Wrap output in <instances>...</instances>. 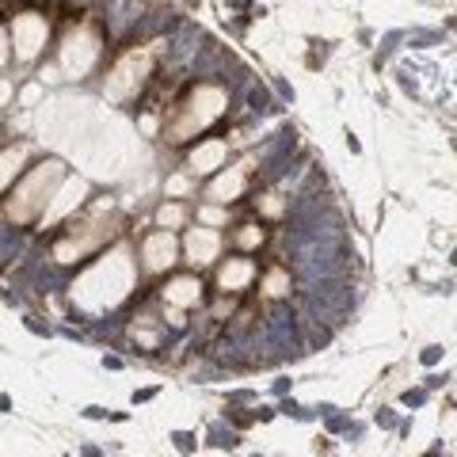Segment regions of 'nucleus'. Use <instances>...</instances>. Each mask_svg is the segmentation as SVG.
Returning <instances> with one entry per match:
<instances>
[{
    "mask_svg": "<svg viewBox=\"0 0 457 457\" xmlns=\"http://www.w3.org/2000/svg\"><path fill=\"white\" fill-rule=\"evenodd\" d=\"M4 62H8V35L0 31V65H4Z\"/></svg>",
    "mask_w": 457,
    "mask_h": 457,
    "instance_id": "5701e85b",
    "label": "nucleus"
},
{
    "mask_svg": "<svg viewBox=\"0 0 457 457\" xmlns=\"http://www.w3.org/2000/svg\"><path fill=\"white\" fill-rule=\"evenodd\" d=\"M218 282H221V290H245V286L252 282V263L248 260H228L221 267Z\"/></svg>",
    "mask_w": 457,
    "mask_h": 457,
    "instance_id": "9b49d317",
    "label": "nucleus"
},
{
    "mask_svg": "<svg viewBox=\"0 0 457 457\" xmlns=\"http://www.w3.org/2000/svg\"><path fill=\"white\" fill-rule=\"evenodd\" d=\"M156 218H161L164 228H176V225L183 221V210H179V206H164L161 213H156Z\"/></svg>",
    "mask_w": 457,
    "mask_h": 457,
    "instance_id": "f3484780",
    "label": "nucleus"
},
{
    "mask_svg": "<svg viewBox=\"0 0 457 457\" xmlns=\"http://www.w3.org/2000/svg\"><path fill=\"white\" fill-rule=\"evenodd\" d=\"M240 191H245V171L233 168V171H225L221 179H213L210 198H213V203H228V198H237Z\"/></svg>",
    "mask_w": 457,
    "mask_h": 457,
    "instance_id": "f8f14e48",
    "label": "nucleus"
},
{
    "mask_svg": "<svg viewBox=\"0 0 457 457\" xmlns=\"http://www.w3.org/2000/svg\"><path fill=\"white\" fill-rule=\"evenodd\" d=\"M96 54H99V42L92 31H73L65 38V46H62V69L69 77H84L92 69L96 62Z\"/></svg>",
    "mask_w": 457,
    "mask_h": 457,
    "instance_id": "39448f33",
    "label": "nucleus"
},
{
    "mask_svg": "<svg viewBox=\"0 0 457 457\" xmlns=\"http://www.w3.org/2000/svg\"><path fill=\"white\" fill-rule=\"evenodd\" d=\"M57 179H62V164L50 161V164L35 168L31 176L23 179V187L16 191V198L8 203V218L12 221H31V218H38V213L46 210V203H50Z\"/></svg>",
    "mask_w": 457,
    "mask_h": 457,
    "instance_id": "f03ea898",
    "label": "nucleus"
},
{
    "mask_svg": "<svg viewBox=\"0 0 457 457\" xmlns=\"http://www.w3.org/2000/svg\"><path fill=\"white\" fill-rule=\"evenodd\" d=\"M203 221H206V225H221V221H225V210L206 206V210H203Z\"/></svg>",
    "mask_w": 457,
    "mask_h": 457,
    "instance_id": "6ab92c4d",
    "label": "nucleus"
},
{
    "mask_svg": "<svg viewBox=\"0 0 457 457\" xmlns=\"http://www.w3.org/2000/svg\"><path fill=\"white\" fill-rule=\"evenodd\" d=\"M221 164H225V145H221V141H206V145H198L191 153V168L195 171H213Z\"/></svg>",
    "mask_w": 457,
    "mask_h": 457,
    "instance_id": "ddd939ff",
    "label": "nucleus"
},
{
    "mask_svg": "<svg viewBox=\"0 0 457 457\" xmlns=\"http://www.w3.org/2000/svg\"><path fill=\"white\" fill-rule=\"evenodd\" d=\"M168 191H171V195H183V191H187V179H183V176H179V179H171V183H168Z\"/></svg>",
    "mask_w": 457,
    "mask_h": 457,
    "instance_id": "aec40b11",
    "label": "nucleus"
},
{
    "mask_svg": "<svg viewBox=\"0 0 457 457\" xmlns=\"http://www.w3.org/2000/svg\"><path fill=\"white\" fill-rule=\"evenodd\" d=\"M84 195H88V183L84 179H69L62 191L54 195V203L42 210V221H57V218H65L69 210H77L80 203H84Z\"/></svg>",
    "mask_w": 457,
    "mask_h": 457,
    "instance_id": "0eeeda50",
    "label": "nucleus"
},
{
    "mask_svg": "<svg viewBox=\"0 0 457 457\" xmlns=\"http://www.w3.org/2000/svg\"><path fill=\"white\" fill-rule=\"evenodd\" d=\"M263 210H267V213H282V203H278V198H275V195H270V198H267V203H263Z\"/></svg>",
    "mask_w": 457,
    "mask_h": 457,
    "instance_id": "4be33fe9",
    "label": "nucleus"
},
{
    "mask_svg": "<svg viewBox=\"0 0 457 457\" xmlns=\"http://www.w3.org/2000/svg\"><path fill=\"white\" fill-rule=\"evenodd\" d=\"M141 260H145L149 270H168L176 263V237L171 233H153L145 240V248H141Z\"/></svg>",
    "mask_w": 457,
    "mask_h": 457,
    "instance_id": "6e6552de",
    "label": "nucleus"
},
{
    "mask_svg": "<svg viewBox=\"0 0 457 457\" xmlns=\"http://www.w3.org/2000/svg\"><path fill=\"white\" fill-rule=\"evenodd\" d=\"M198 294H203V286H198V278H171L168 282V302L176 309H187L198 302Z\"/></svg>",
    "mask_w": 457,
    "mask_h": 457,
    "instance_id": "9d476101",
    "label": "nucleus"
},
{
    "mask_svg": "<svg viewBox=\"0 0 457 457\" xmlns=\"http://www.w3.org/2000/svg\"><path fill=\"white\" fill-rule=\"evenodd\" d=\"M92 245H96V240H65V245L54 248V255H57V263H77Z\"/></svg>",
    "mask_w": 457,
    "mask_h": 457,
    "instance_id": "2eb2a0df",
    "label": "nucleus"
},
{
    "mask_svg": "<svg viewBox=\"0 0 457 457\" xmlns=\"http://www.w3.org/2000/svg\"><path fill=\"white\" fill-rule=\"evenodd\" d=\"M12 42H16L20 57H35L42 46H46V20L27 12V16H16V27H12Z\"/></svg>",
    "mask_w": 457,
    "mask_h": 457,
    "instance_id": "423d86ee",
    "label": "nucleus"
},
{
    "mask_svg": "<svg viewBox=\"0 0 457 457\" xmlns=\"http://www.w3.org/2000/svg\"><path fill=\"white\" fill-rule=\"evenodd\" d=\"M263 290H267L270 297H278V294H286V290H290V278H286L282 270H270V275H267V282H263Z\"/></svg>",
    "mask_w": 457,
    "mask_h": 457,
    "instance_id": "dca6fc26",
    "label": "nucleus"
},
{
    "mask_svg": "<svg viewBox=\"0 0 457 457\" xmlns=\"http://www.w3.org/2000/svg\"><path fill=\"white\" fill-rule=\"evenodd\" d=\"M23 168V149H8V153H0V191L8 187L12 179H16V171Z\"/></svg>",
    "mask_w": 457,
    "mask_h": 457,
    "instance_id": "4468645a",
    "label": "nucleus"
},
{
    "mask_svg": "<svg viewBox=\"0 0 457 457\" xmlns=\"http://www.w3.org/2000/svg\"><path fill=\"white\" fill-rule=\"evenodd\" d=\"M145 73H149V54H145V50H130L119 65L111 69V77H107V96H111V99L134 96L137 84L145 80Z\"/></svg>",
    "mask_w": 457,
    "mask_h": 457,
    "instance_id": "20e7f679",
    "label": "nucleus"
},
{
    "mask_svg": "<svg viewBox=\"0 0 457 457\" xmlns=\"http://www.w3.org/2000/svg\"><path fill=\"white\" fill-rule=\"evenodd\" d=\"M240 245H245V248H255V245H260V240H263V233H260V228H255V225H248V228H240Z\"/></svg>",
    "mask_w": 457,
    "mask_h": 457,
    "instance_id": "a211bd4d",
    "label": "nucleus"
},
{
    "mask_svg": "<svg viewBox=\"0 0 457 457\" xmlns=\"http://www.w3.org/2000/svg\"><path fill=\"white\" fill-rule=\"evenodd\" d=\"M225 104H228V99H225L221 88H198V92H191L187 107H183V119L171 126V141H183V137H191L195 130H206V126L225 111Z\"/></svg>",
    "mask_w": 457,
    "mask_h": 457,
    "instance_id": "7ed1b4c3",
    "label": "nucleus"
},
{
    "mask_svg": "<svg viewBox=\"0 0 457 457\" xmlns=\"http://www.w3.org/2000/svg\"><path fill=\"white\" fill-rule=\"evenodd\" d=\"M8 99H12V84H8V80H0V107H4Z\"/></svg>",
    "mask_w": 457,
    "mask_h": 457,
    "instance_id": "412c9836",
    "label": "nucleus"
},
{
    "mask_svg": "<svg viewBox=\"0 0 457 457\" xmlns=\"http://www.w3.org/2000/svg\"><path fill=\"white\" fill-rule=\"evenodd\" d=\"M130 282H134L130 255L114 252V255H107L104 263H96L88 275L73 286V297L84 309H111V305H119L122 297L130 294Z\"/></svg>",
    "mask_w": 457,
    "mask_h": 457,
    "instance_id": "f257e3e1",
    "label": "nucleus"
},
{
    "mask_svg": "<svg viewBox=\"0 0 457 457\" xmlns=\"http://www.w3.org/2000/svg\"><path fill=\"white\" fill-rule=\"evenodd\" d=\"M221 248V240L213 228H191V237H187V255H191V263H210L213 255H218Z\"/></svg>",
    "mask_w": 457,
    "mask_h": 457,
    "instance_id": "1a4fd4ad",
    "label": "nucleus"
}]
</instances>
